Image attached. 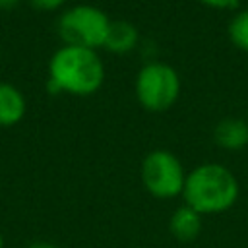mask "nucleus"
Returning a JSON list of instances; mask_svg holds the SVG:
<instances>
[{
	"mask_svg": "<svg viewBox=\"0 0 248 248\" xmlns=\"http://www.w3.org/2000/svg\"><path fill=\"white\" fill-rule=\"evenodd\" d=\"M108 17L103 10L95 6H74L62 14L58 19V33L62 41L70 46L97 48L105 45L108 33Z\"/></svg>",
	"mask_w": 248,
	"mask_h": 248,
	"instance_id": "obj_4",
	"label": "nucleus"
},
{
	"mask_svg": "<svg viewBox=\"0 0 248 248\" xmlns=\"http://www.w3.org/2000/svg\"><path fill=\"white\" fill-rule=\"evenodd\" d=\"M140 176L145 190L159 200L182 196L186 182L182 163L176 159V155H172L167 149H155L147 153L141 161Z\"/></svg>",
	"mask_w": 248,
	"mask_h": 248,
	"instance_id": "obj_5",
	"label": "nucleus"
},
{
	"mask_svg": "<svg viewBox=\"0 0 248 248\" xmlns=\"http://www.w3.org/2000/svg\"><path fill=\"white\" fill-rule=\"evenodd\" d=\"M229 37H231V41L238 48L248 50V10L238 12L231 19V23H229Z\"/></svg>",
	"mask_w": 248,
	"mask_h": 248,
	"instance_id": "obj_10",
	"label": "nucleus"
},
{
	"mask_svg": "<svg viewBox=\"0 0 248 248\" xmlns=\"http://www.w3.org/2000/svg\"><path fill=\"white\" fill-rule=\"evenodd\" d=\"M169 231L170 234L180 242H192L202 232V215L188 207L186 203L176 207L174 213L169 219Z\"/></svg>",
	"mask_w": 248,
	"mask_h": 248,
	"instance_id": "obj_6",
	"label": "nucleus"
},
{
	"mask_svg": "<svg viewBox=\"0 0 248 248\" xmlns=\"http://www.w3.org/2000/svg\"><path fill=\"white\" fill-rule=\"evenodd\" d=\"M180 93V79L174 68L163 62L145 64L136 76V97L149 112L169 110Z\"/></svg>",
	"mask_w": 248,
	"mask_h": 248,
	"instance_id": "obj_3",
	"label": "nucleus"
},
{
	"mask_svg": "<svg viewBox=\"0 0 248 248\" xmlns=\"http://www.w3.org/2000/svg\"><path fill=\"white\" fill-rule=\"evenodd\" d=\"M35 8H39V10H56V8H60L66 0H29Z\"/></svg>",
	"mask_w": 248,
	"mask_h": 248,
	"instance_id": "obj_11",
	"label": "nucleus"
},
{
	"mask_svg": "<svg viewBox=\"0 0 248 248\" xmlns=\"http://www.w3.org/2000/svg\"><path fill=\"white\" fill-rule=\"evenodd\" d=\"M205 6H211V8H227L231 6L234 0H202Z\"/></svg>",
	"mask_w": 248,
	"mask_h": 248,
	"instance_id": "obj_12",
	"label": "nucleus"
},
{
	"mask_svg": "<svg viewBox=\"0 0 248 248\" xmlns=\"http://www.w3.org/2000/svg\"><path fill=\"white\" fill-rule=\"evenodd\" d=\"M246 122H248V118H246Z\"/></svg>",
	"mask_w": 248,
	"mask_h": 248,
	"instance_id": "obj_16",
	"label": "nucleus"
},
{
	"mask_svg": "<svg viewBox=\"0 0 248 248\" xmlns=\"http://www.w3.org/2000/svg\"><path fill=\"white\" fill-rule=\"evenodd\" d=\"M138 39H140L138 29L130 21L116 19V21H110L108 33H107V39H105L103 46L107 50H110V52L124 54V52H130L138 45Z\"/></svg>",
	"mask_w": 248,
	"mask_h": 248,
	"instance_id": "obj_9",
	"label": "nucleus"
},
{
	"mask_svg": "<svg viewBox=\"0 0 248 248\" xmlns=\"http://www.w3.org/2000/svg\"><path fill=\"white\" fill-rule=\"evenodd\" d=\"M0 2H2V4H8V2H10V4H12L14 0H0Z\"/></svg>",
	"mask_w": 248,
	"mask_h": 248,
	"instance_id": "obj_15",
	"label": "nucleus"
},
{
	"mask_svg": "<svg viewBox=\"0 0 248 248\" xmlns=\"http://www.w3.org/2000/svg\"><path fill=\"white\" fill-rule=\"evenodd\" d=\"M48 76L54 91L91 95L103 85L105 66L93 48L66 45L52 54Z\"/></svg>",
	"mask_w": 248,
	"mask_h": 248,
	"instance_id": "obj_2",
	"label": "nucleus"
},
{
	"mask_svg": "<svg viewBox=\"0 0 248 248\" xmlns=\"http://www.w3.org/2000/svg\"><path fill=\"white\" fill-rule=\"evenodd\" d=\"M213 140L223 149H242L248 145V122L242 118H225L215 126Z\"/></svg>",
	"mask_w": 248,
	"mask_h": 248,
	"instance_id": "obj_7",
	"label": "nucleus"
},
{
	"mask_svg": "<svg viewBox=\"0 0 248 248\" xmlns=\"http://www.w3.org/2000/svg\"><path fill=\"white\" fill-rule=\"evenodd\" d=\"M31 248H54L52 244H46V242H37V244H33Z\"/></svg>",
	"mask_w": 248,
	"mask_h": 248,
	"instance_id": "obj_13",
	"label": "nucleus"
},
{
	"mask_svg": "<svg viewBox=\"0 0 248 248\" xmlns=\"http://www.w3.org/2000/svg\"><path fill=\"white\" fill-rule=\"evenodd\" d=\"M25 114V99L12 83H0V126H14Z\"/></svg>",
	"mask_w": 248,
	"mask_h": 248,
	"instance_id": "obj_8",
	"label": "nucleus"
},
{
	"mask_svg": "<svg viewBox=\"0 0 248 248\" xmlns=\"http://www.w3.org/2000/svg\"><path fill=\"white\" fill-rule=\"evenodd\" d=\"M0 248H4V236H2V232H0Z\"/></svg>",
	"mask_w": 248,
	"mask_h": 248,
	"instance_id": "obj_14",
	"label": "nucleus"
},
{
	"mask_svg": "<svg viewBox=\"0 0 248 248\" xmlns=\"http://www.w3.org/2000/svg\"><path fill=\"white\" fill-rule=\"evenodd\" d=\"M184 203L200 215L223 213L238 200V182L234 174L219 163H203L186 174Z\"/></svg>",
	"mask_w": 248,
	"mask_h": 248,
	"instance_id": "obj_1",
	"label": "nucleus"
}]
</instances>
